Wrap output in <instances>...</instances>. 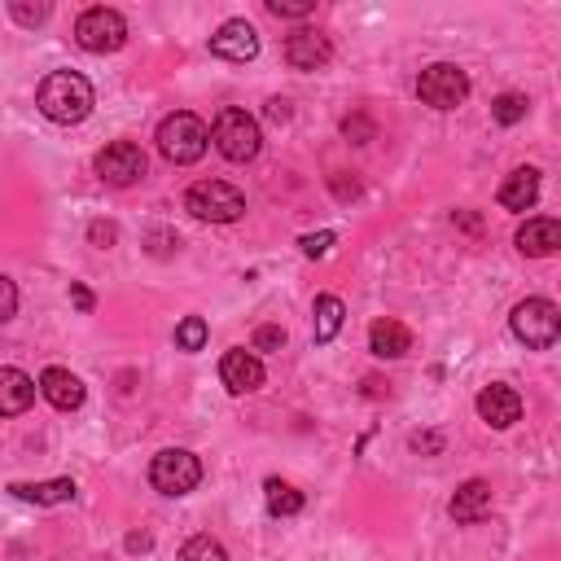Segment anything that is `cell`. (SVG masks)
<instances>
[{
    "label": "cell",
    "mask_w": 561,
    "mask_h": 561,
    "mask_svg": "<svg viewBox=\"0 0 561 561\" xmlns=\"http://www.w3.org/2000/svg\"><path fill=\"white\" fill-rule=\"evenodd\" d=\"M0 294H5V312H0V320H14L19 316V285L10 277H0Z\"/></svg>",
    "instance_id": "32"
},
{
    "label": "cell",
    "mask_w": 561,
    "mask_h": 561,
    "mask_svg": "<svg viewBox=\"0 0 561 561\" xmlns=\"http://www.w3.org/2000/svg\"><path fill=\"white\" fill-rule=\"evenodd\" d=\"M184 211L207 224H237L246 216V194L233 190L229 180H198L194 190L184 194Z\"/></svg>",
    "instance_id": "3"
},
{
    "label": "cell",
    "mask_w": 561,
    "mask_h": 561,
    "mask_svg": "<svg viewBox=\"0 0 561 561\" xmlns=\"http://www.w3.org/2000/svg\"><path fill=\"white\" fill-rule=\"evenodd\" d=\"M211 53L224 62H255L259 58V32L246 19H229L216 36H211Z\"/></svg>",
    "instance_id": "11"
},
{
    "label": "cell",
    "mask_w": 561,
    "mask_h": 561,
    "mask_svg": "<svg viewBox=\"0 0 561 561\" xmlns=\"http://www.w3.org/2000/svg\"><path fill=\"white\" fill-rule=\"evenodd\" d=\"M71 298H75L80 312H93V290L88 285H71Z\"/></svg>",
    "instance_id": "34"
},
{
    "label": "cell",
    "mask_w": 561,
    "mask_h": 561,
    "mask_svg": "<svg viewBox=\"0 0 561 561\" xmlns=\"http://www.w3.org/2000/svg\"><path fill=\"white\" fill-rule=\"evenodd\" d=\"M417 97L430 106V110H456L465 97H469V75L452 62H435L417 75Z\"/></svg>",
    "instance_id": "8"
},
{
    "label": "cell",
    "mask_w": 561,
    "mask_h": 561,
    "mask_svg": "<svg viewBox=\"0 0 561 561\" xmlns=\"http://www.w3.org/2000/svg\"><path fill=\"white\" fill-rule=\"evenodd\" d=\"M413 448H426V452H439V448H443V439H439V435H417V439H413Z\"/></svg>",
    "instance_id": "36"
},
{
    "label": "cell",
    "mask_w": 561,
    "mask_h": 561,
    "mask_svg": "<svg viewBox=\"0 0 561 561\" xmlns=\"http://www.w3.org/2000/svg\"><path fill=\"white\" fill-rule=\"evenodd\" d=\"M36 391H40V382L36 378H27L23 368H0V413L5 417H19V413H27L32 404H36Z\"/></svg>",
    "instance_id": "15"
},
{
    "label": "cell",
    "mask_w": 561,
    "mask_h": 561,
    "mask_svg": "<svg viewBox=\"0 0 561 561\" xmlns=\"http://www.w3.org/2000/svg\"><path fill=\"white\" fill-rule=\"evenodd\" d=\"M268 14L272 19H312L316 0H268Z\"/></svg>",
    "instance_id": "26"
},
{
    "label": "cell",
    "mask_w": 561,
    "mask_h": 561,
    "mask_svg": "<svg viewBox=\"0 0 561 561\" xmlns=\"http://www.w3.org/2000/svg\"><path fill=\"white\" fill-rule=\"evenodd\" d=\"M40 395L58 408V413H75L80 404H84V382L75 378V373L71 368H62V364H53V368H45L40 373Z\"/></svg>",
    "instance_id": "14"
},
{
    "label": "cell",
    "mask_w": 561,
    "mask_h": 561,
    "mask_svg": "<svg viewBox=\"0 0 561 561\" xmlns=\"http://www.w3.org/2000/svg\"><path fill=\"white\" fill-rule=\"evenodd\" d=\"M329 58H333V45H329V36L316 32V27H298V32L285 40V62H290L294 71H320V66H329Z\"/></svg>",
    "instance_id": "13"
},
{
    "label": "cell",
    "mask_w": 561,
    "mask_h": 561,
    "mask_svg": "<svg viewBox=\"0 0 561 561\" xmlns=\"http://www.w3.org/2000/svg\"><path fill=\"white\" fill-rule=\"evenodd\" d=\"M333 194L346 203V198H355V194H359V184H355V180H346V171H338V175H333Z\"/></svg>",
    "instance_id": "33"
},
{
    "label": "cell",
    "mask_w": 561,
    "mask_h": 561,
    "mask_svg": "<svg viewBox=\"0 0 561 561\" xmlns=\"http://www.w3.org/2000/svg\"><path fill=\"white\" fill-rule=\"evenodd\" d=\"M526 110H530V101H526L522 93H500V97L491 101V119H496L500 127L522 123V119H526Z\"/></svg>",
    "instance_id": "23"
},
{
    "label": "cell",
    "mask_w": 561,
    "mask_h": 561,
    "mask_svg": "<svg viewBox=\"0 0 561 561\" xmlns=\"http://www.w3.org/2000/svg\"><path fill=\"white\" fill-rule=\"evenodd\" d=\"M496 198H500V207H504V211H530V207L539 203V171H535V167H517V171H509Z\"/></svg>",
    "instance_id": "19"
},
{
    "label": "cell",
    "mask_w": 561,
    "mask_h": 561,
    "mask_svg": "<svg viewBox=\"0 0 561 561\" xmlns=\"http://www.w3.org/2000/svg\"><path fill=\"white\" fill-rule=\"evenodd\" d=\"M158 154L167 158V162H175V167H190V162H198L203 154H207V145H211V132H207V123L198 119V114H190V110H175V114H167L162 123H158Z\"/></svg>",
    "instance_id": "2"
},
{
    "label": "cell",
    "mask_w": 561,
    "mask_h": 561,
    "mask_svg": "<svg viewBox=\"0 0 561 561\" xmlns=\"http://www.w3.org/2000/svg\"><path fill=\"white\" fill-rule=\"evenodd\" d=\"M10 14H14V23H23V27H40V23L49 19V5H27V0H10Z\"/></svg>",
    "instance_id": "28"
},
{
    "label": "cell",
    "mask_w": 561,
    "mask_h": 561,
    "mask_svg": "<svg viewBox=\"0 0 561 561\" xmlns=\"http://www.w3.org/2000/svg\"><path fill=\"white\" fill-rule=\"evenodd\" d=\"M149 483H154V491H162V496H190V491L203 483V461H198L194 452H184V448H167V452L154 456Z\"/></svg>",
    "instance_id": "6"
},
{
    "label": "cell",
    "mask_w": 561,
    "mask_h": 561,
    "mask_svg": "<svg viewBox=\"0 0 561 561\" xmlns=\"http://www.w3.org/2000/svg\"><path fill=\"white\" fill-rule=\"evenodd\" d=\"M36 106L45 119L53 123H84L93 114V84L80 71H53L40 88H36Z\"/></svg>",
    "instance_id": "1"
},
{
    "label": "cell",
    "mask_w": 561,
    "mask_h": 561,
    "mask_svg": "<svg viewBox=\"0 0 561 561\" xmlns=\"http://www.w3.org/2000/svg\"><path fill=\"white\" fill-rule=\"evenodd\" d=\"M448 513H452L461 526L483 522V517L491 513V483H483V478L461 483V487H456V496H452V504H448Z\"/></svg>",
    "instance_id": "18"
},
{
    "label": "cell",
    "mask_w": 561,
    "mask_h": 561,
    "mask_svg": "<svg viewBox=\"0 0 561 561\" xmlns=\"http://www.w3.org/2000/svg\"><path fill=\"white\" fill-rule=\"evenodd\" d=\"M75 40H80V49H88V53H114V49H123V45H127V23H123V14H119V10L93 5V10H84V14H80V23H75Z\"/></svg>",
    "instance_id": "7"
},
{
    "label": "cell",
    "mask_w": 561,
    "mask_h": 561,
    "mask_svg": "<svg viewBox=\"0 0 561 561\" xmlns=\"http://www.w3.org/2000/svg\"><path fill=\"white\" fill-rule=\"evenodd\" d=\"M517 251L530 255V259H544V255H557L561 251V220H548V216H535L517 229Z\"/></svg>",
    "instance_id": "16"
},
{
    "label": "cell",
    "mask_w": 561,
    "mask_h": 561,
    "mask_svg": "<svg viewBox=\"0 0 561 561\" xmlns=\"http://www.w3.org/2000/svg\"><path fill=\"white\" fill-rule=\"evenodd\" d=\"M342 316H346L342 298H338V294H320L316 307H312V338H316V342H333L338 329H342Z\"/></svg>",
    "instance_id": "21"
},
{
    "label": "cell",
    "mask_w": 561,
    "mask_h": 561,
    "mask_svg": "<svg viewBox=\"0 0 561 561\" xmlns=\"http://www.w3.org/2000/svg\"><path fill=\"white\" fill-rule=\"evenodd\" d=\"M509 329L530 351H548L561 338V307L552 298H522L509 316Z\"/></svg>",
    "instance_id": "5"
},
{
    "label": "cell",
    "mask_w": 561,
    "mask_h": 561,
    "mask_svg": "<svg viewBox=\"0 0 561 561\" xmlns=\"http://www.w3.org/2000/svg\"><path fill=\"white\" fill-rule=\"evenodd\" d=\"M342 136H346L351 145H368L373 136H378V127H373L368 114H351V119H342Z\"/></svg>",
    "instance_id": "27"
},
{
    "label": "cell",
    "mask_w": 561,
    "mask_h": 561,
    "mask_svg": "<svg viewBox=\"0 0 561 561\" xmlns=\"http://www.w3.org/2000/svg\"><path fill=\"white\" fill-rule=\"evenodd\" d=\"M88 242H93V246H101V251H110V246L119 242V229H114V224H101V220H97V224L88 229Z\"/></svg>",
    "instance_id": "31"
},
{
    "label": "cell",
    "mask_w": 561,
    "mask_h": 561,
    "mask_svg": "<svg viewBox=\"0 0 561 561\" xmlns=\"http://www.w3.org/2000/svg\"><path fill=\"white\" fill-rule=\"evenodd\" d=\"M10 491L27 504H66V500H75L80 487L71 478H49V483H10Z\"/></svg>",
    "instance_id": "20"
},
{
    "label": "cell",
    "mask_w": 561,
    "mask_h": 561,
    "mask_svg": "<svg viewBox=\"0 0 561 561\" xmlns=\"http://www.w3.org/2000/svg\"><path fill=\"white\" fill-rule=\"evenodd\" d=\"M180 561H229V552H224V544H220V539H211V535H194L190 544L180 548Z\"/></svg>",
    "instance_id": "25"
},
{
    "label": "cell",
    "mask_w": 561,
    "mask_h": 561,
    "mask_svg": "<svg viewBox=\"0 0 561 561\" xmlns=\"http://www.w3.org/2000/svg\"><path fill=\"white\" fill-rule=\"evenodd\" d=\"M285 346V329L281 325H259L255 329V351H281Z\"/></svg>",
    "instance_id": "30"
},
{
    "label": "cell",
    "mask_w": 561,
    "mask_h": 561,
    "mask_svg": "<svg viewBox=\"0 0 561 561\" xmlns=\"http://www.w3.org/2000/svg\"><path fill=\"white\" fill-rule=\"evenodd\" d=\"M211 141H216V149H220L229 162H251V158H259V149H264L259 119L246 114V110H237V106H224V110L216 114Z\"/></svg>",
    "instance_id": "4"
},
{
    "label": "cell",
    "mask_w": 561,
    "mask_h": 561,
    "mask_svg": "<svg viewBox=\"0 0 561 561\" xmlns=\"http://www.w3.org/2000/svg\"><path fill=\"white\" fill-rule=\"evenodd\" d=\"M333 242H338L333 233H307L298 246H303V255H307V259H325V255L333 251Z\"/></svg>",
    "instance_id": "29"
},
{
    "label": "cell",
    "mask_w": 561,
    "mask_h": 561,
    "mask_svg": "<svg viewBox=\"0 0 561 561\" xmlns=\"http://www.w3.org/2000/svg\"><path fill=\"white\" fill-rule=\"evenodd\" d=\"M368 351L378 355V359H400V355H408V351H413L408 325H400V320H391V316L373 320V325H368Z\"/></svg>",
    "instance_id": "17"
},
{
    "label": "cell",
    "mask_w": 561,
    "mask_h": 561,
    "mask_svg": "<svg viewBox=\"0 0 561 561\" xmlns=\"http://www.w3.org/2000/svg\"><path fill=\"white\" fill-rule=\"evenodd\" d=\"M264 359L255 355V351H224V359H220V382L233 391V395H251V391H259L264 387Z\"/></svg>",
    "instance_id": "10"
},
{
    "label": "cell",
    "mask_w": 561,
    "mask_h": 561,
    "mask_svg": "<svg viewBox=\"0 0 561 561\" xmlns=\"http://www.w3.org/2000/svg\"><path fill=\"white\" fill-rule=\"evenodd\" d=\"M268 119H277V123H285V119H290V101H281V97H272V101H268Z\"/></svg>",
    "instance_id": "35"
},
{
    "label": "cell",
    "mask_w": 561,
    "mask_h": 561,
    "mask_svg": "<svg viewBox=\"0 0 561 561\" xmlns=\"http://www.w3.org/2000/svg\"><path fill=\"white\" fill-rule=\"evenodd\" d=\"M97 175L114 190H127L145 175V149L136 141H110L101 154H97Z\"/></svg>",
    "instance_id": "9"
},
{
    "label": "cell",
    "mask_w": 561,
    "mask_h": 561,
    "mask_svg": "<svg viewBox=\"0 0 561 561\" xmlns=\"http://www.w3.org/2000/svg\"><path fill=\"white\" fill-rule=\"evenodd\" d=\"M264 500H268V513H272V517H294V513H303V491L290 487V483H281V478H268V483H264Z\"/></svg>",
    "instance_id": "22"
},
{
    "label": "cell",
    "mask_w": 561,
    "mask_h": 561,
    "mask_svg": "<svg viewBox=\"0 0 561 561\" xmlns=\"http://www.w3.org/2000/svg\"><path fill=\"white\" fill-rule=\"evenodd\" d=\"M478 417L491 426V430H509L522 422V395L504 382H491L478 391Z\"/></svg>",
    "instance_id": "12"
},
{
    "label": "cell",
    "mask_w": 561,
    "mask_h": 561,
    "mask_svg": "<svg viewBox=\"0 0 561 561\" xmlns=\"http://www.w3.org/2000/svg\"><path fill=\"white\" fill-rule=\"evenodd\" d=\"M127 548H132V552H141V548H149V535H132V539H127Z\"/></svg>",
    "instance_id": "37"
},
{
    "label": "cell",
    "mask_w": 561,
    "mask_h": 561,
    "mask_svg": "<svg viewBox=\"0 0 561 561\" xmlns=\"http://www.w3.org/2000/svg\"><path fill=\"white\" fill-rule=\"evenodd\" d=\"M207 338H211V329H207L203 316H184V320L175 325V346H180V351H203Z\"/></svg>",
    "instance_id": "24"
}]
</instances>
